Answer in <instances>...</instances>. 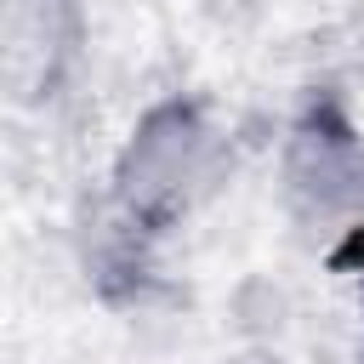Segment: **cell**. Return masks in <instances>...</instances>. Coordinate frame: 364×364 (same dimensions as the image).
<instances>
[]
</instances>
